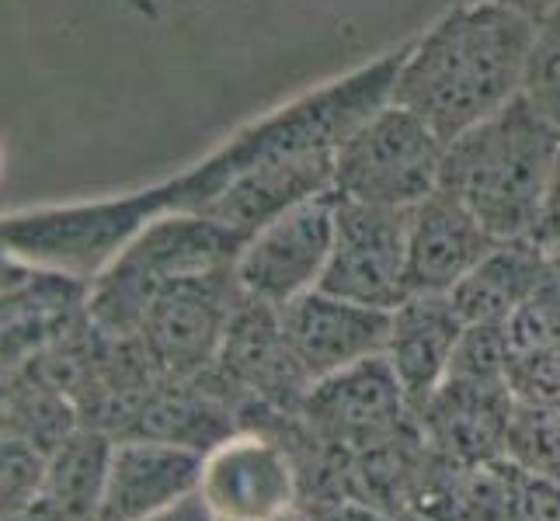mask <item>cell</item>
<instances>
[{
    "instance_id": "cell-24",
    "label": "cell",
    "mask_w": 560,
    "mask_h": 521,
    "mask_svg": "<svg viewBox=\"0 0 560 521\" xmlns=\"http://www.w3.org/2000/svg\"><path fill=\"white\" fill-rule=\"evenodd\" d=\"M498 4H509L515 11H523L526 17H533V22H539V17H547L560 0H498Z\"/></svg>"
},
{
    "instance_id": "cell-10",
    "label": "cell",
    "mask_w": 560,
    "mask_h": 521,
    "mask_svg": "<svg viewBox=\"0 0 560 521\" xmlns=\"http://www.w3.org/2000/svg\"><path fill=\"white\" fill-rule=\"evenodd\" d=\"M199 497L217 521H265L300 508V470L279 438L230 431L202 459Z\"/></svg>"
},
{
    "instance_id": "cell-8",
    "label": "cell",
    "mask_w": 560,
    "mask_h": 521,
    "mask_svg": "<svg viewBox=\"0 0 560 521\" xmlns=\"http://www.w3.org/2000/svg\"><path fill=\"white\" fill-rule=\"evenodd\" d=\"M241 285L234 268L185 279L150 306L140 327V347L164 379H202L223 347Z\"/></svg>"
},
{
    "instance_id": "cell-13",
    "label": "cell",
    "mask_w": 560,
    "mask_h": 521,
    "mask_svg": "<svg viewBox=\"0 0 560 521\" xmlns=\"http://www.w3.org/2000/svg\"><path fill=\"white\" fill-rule=\"evenodd\" d=\"M390 313L314 288L279 310L282 334L311 386L386 352Z\"/></svg>"
},
{
    "instance_id": "cell-11",
    "label": "cell",
    "mask_w": 560,
    "mask_h": 521,
    "mask_svg": "<svg viewBox=\"0 0 560 521\" xmlns=\"http://www.w3.org/2000/svg\"><path fill=\"white\" fill-rule=\"evenodd\" d=\"M411 411L408 393L383 355L317 379L300 403L314 435L349 449L394 446Z\"/></svg>"
},
{
    "instance_id": "cell-20",
    "label": "cell",
    "mask_w": 560,
    "mask_h": 521,
    "mask_svg": "<svg viewBox=\"0 0 560 521\" xmlns=\"http://www.w3.org/2000/svg\"><path fill=\"white\" fill-rule=\"evenodd\" d=\"M523 94L560 129V4L536 22V43Z\"/></svg>"
},
{
    "instance_id": "cell-2",
    "label": "cell",
    "mask_w": 560,
    "mask_h": 521,
    "mask_svg": "<svg viewBox=\"0 0 560 521\" xmlns=\"http://www.w3.org/2000/svg\"><path fill=\"white\" fill-rule=\"evenodd\" d=\"M411 43V38H408ZM408 43L376 56V60L335 76L314 91L296 94L261 119L241 126L237 132L209 150L202 161L171 174L167 188L175 199V212H202L206 202L234 178L237 170L258 161L279 157H335L338 146L370 119L376 108H383L394 94V81L400 73Z\"/></svg>"
},
{
    "instance_id": "cell-14",
    "label": "cell",
    "mask_w": 560,
    "mask_h": 521,
    "mask_svg": "<svg viewBox=\"0 0 560 521\" xmlns=\"http://www.w3.org/2000/svg\"><path fill=\"white\" fill-rule=\"evenodd\" d=\"M206 452L153 435L112 441L98 521H147L199 494Z\"/></svg>"
},
{
    "instance_id": "cell-4",
    "label": "cell",
    "mask_w": 560,
    "mask_h": 521,
    "mask_svg": "<svg viewBox=\"0 0 560 521\" xmlns=\"http://www.w3.org/2000/svg\"><path fill=\"white\" fill-rule=\"evenodd\" d=\"M244 240L202 212H164L91 282L88 320L115 341H137L167 288L234 268Z\"/></svg>"
},
{
    "instance_id": "cell-9",
    "label": "cell",
    "mask_w": 560,
    "mask_h": 521,
    "mask_svg": "<svg viewBox=\"0 0 560 521\" xmlns=\"http://www.w3.org/2000/svg\"><path fill=\"white\" fill-rule=\"evenodd\" d=\"M408 212L338 199L335 250L320 282L324 293H335L362 306H376V310H397L411 296Z\"/></svg>"
},
{
    "instance_id": "cell-6",
    "label": "cell",
    "mask_w": 560,
    "mask_h": 521,
    "mask_svg": "<svg viewBox=\"0 0 560 521\" xmlns=\"http://www.w3.org/2000/svg\"><path fill=\"white\" fill-rule=\"evenodd\" d=\"M446 140L397 102H386L335 153L331 191L345 202L408 212L442 181Z\"/></svg>"
},
{
    "instance_id": "cell-23",
    "label": "cell",
    "mask_w": 560,
    "mask_h": 521,
    "mask_svg": "<svg viewBox=\"0 0 560 521\" xmlns=\"http://www.w3.org/2000/svg\"><path fill=\"white\" fill-rule=\"evenodd\" d=\"M320 521H386V518L380 511H373L370 505H359V500H345V505L338 500V505L327 511Z\"/></svg>"
},
{
    "instance_id": "cell-22",
    "label": "cell",
    "mask_w": 560,
    "mask_h": 521,
    "mask_svg": "<svg viewBox=\"0 0 560 521\" xmlns=\"http://www.w3.org/2000/svg\"><path fill=\"white\" fill-rule=\"evenodd\" d=\"M147 521H217V514H212V511L206 508V500H202L199 494H191V497L178 500L175 508H167V511L153 514V518H147Z\"/></svg>"
},
{
    "instance_id": "cell-21",
    "label": "cell",
    "mask_w": 560,
    "mask_h": 521,
    "mask_svg": "<svg viewBox=\"0 0 560 521\" xmlns=\"http://www.w3.org/2000/svg\"><path fill=\"white\" fill-rule=\"evenodd\" d=\"M49 452L4 435V518L28 508L46 484Z\"/></svg>"
},
{
    "instance_id": "cell-15",
    "label": "cell",
    "mask_w": 560,
    "mask_h": 521,
    "mask_svg": "<svg viewBox=\"0 0 560 521\" xmlns=\"http://www.w3.org/2000/svg\"><path fill=\"white\" fill-rule=\"evenodd\" d=\"M494 244L453 191L435 188L408 212V293L450 296Z\"/></svg>"
},
{
    "instance_id": "cell-1",
    "label": "cell",
    "mask_w": 560,
    "mask_h": 521,
    "mask_svg": "<svg viewBox=\"0 0 560 521\" xmlns=\"http://www.w3.org/2000/svg\"><path fill=\"white\" fill-rule=\"evenodd\" d=\"M536 22L498 0H459L408 43L390 102L442 140L491 119L526 87Z\"/></svg>"
},
{
    "instance_id": "cell-18",
    "label": "cell",
    "mask_w": 560,
    "mask_h": 521,
    "mask_svg": "<svg viewBox=\"0 0 560 521\" xmlns=\"http://www.w3.org/2000/svg\"><path fill=\"white\" fill-rule=\"evenodd\" d=\"M467 320L450 296H408L390 313V338L383 358L397 372L408 403L421 414L450 379L453 355Z\"/></svg>"
},
{
    "instance_id": "cell-26",
    "label": "cell",
    "mask_w": 560,
    "mask_h": 521,
    "mask_svg": "<svg viewBox=\"0 0 560 521\" xmlns=\"http://www.w3.org/2000/svg\"><path fill=\"white\" fill-rule=\"evenodd\" d=\"M265 521H320V518L306 514L303 508H293V511H285V514H276V518H265Z\"/></svg>"
},
{
    "instance_id": "cell-17",
    "label": "cell",
    "mask_w": 560,
    "mask_h": 521,
    "mask_svg": "<svg viewBox=\"0 0 560 521\" xmlns=\"http://www.w3.org/2000/svg\"><path fill=\"white\" fill-rule=\"evenodd\" d=\"M335 185V157H279L237 170L202 209V216L234 229L241 240L279 220L306 199H317Z\"/></svg>"
},
{
    "instance_id": "cell-16",
    "label": "cell",
    "mask_w": 560,
    "mask_h": 521,
    "mask_svg": "<svg viewBox=\"0 0 560 521\" xmlns=\"http://www.w3.org/2000/svg\"><path fill=\"white\" fill-rule=\"evenodd\" d=\"M91 285L4 254V369H18L88 317Z\"/></svg>"
},
{
    "instance_id": "cell-7",
    "label": "cell",
    "mask_w": 560,
    "mask_h": 521,
    "mask_svg": "<svg viewBox=\"0 0 560 521\" xmlns=\"http://www.w3.org/2000/svg\"><path fill=\"white\" fill-rule=\"evenodd\" d=\"M335 229V191H324V196L306 199L296 209L282 212L279 220H272L255 237L244 240L234 264L241 293L282 310L293 299L320 288L327 264H331Z\"/></svg>"
},
{
    "instance_id": "cell-3",
    "label": "cell",
    "mask_w": 560,
    "mask_h": 521,
    "mask_svg": "<svg viewBox=\"0 0 560 521\" xmlns=\"http://www.w3.org/2000/svg\"><path fill=\"white\" fill-rule=\"evenodd\" d=\"M560 174V129L518 94L446 146L439 188L467 205L494 240L539 237Z\"/></svg>"
},
{
    "instance_id": "cell-12",
    "label": "cell",
    "mask_w": 560,
    "mask_h": 521,
    "mask_svg": "<svg viewBox=\"0 0 560 521\" xmlns=\"http://www.w3.org/2000/svg\"><path fill=\"white\" fill-rule=\"evenodd\" d=\"M206 376L220 379L230 393L250 396L255 403L279 411H300L306 390H311V379L303 376L300 362L285 344L279 310L244 293L230 317L217 365Z\"/></svg>"
},
{
    "instance_id": "cell-19",
    "label": "cell",
    "mask_w": 560,
    "mask_h": 521,
    "mask_svg": "<svg viewBox=\"0 0 560 521\" xmlns=\"http://www.w3.org/2000/svg\"><path fill=\"white\" fill-rule=\"evenodd\" d=\"M557 272L560 264H553V250L539 237L498 240L450 299L467 323L505 327Z\"/></svg>"
},
{
    "instance_id": "cell-5",
    "label": "cell",
    "mask_w": 560,
    "mask_h": 521,
    "mask_svg": "<svg viewBox=\"0 0 560 521\" xmlns=\"http://www.w3.org/2000/svg\"><path fill=\"white\" fill-rule=\"evenodd\" d=\"M164 212H175L167 178L122 196L11 209L4 212L0 237H4V254L91 285L132 244V237Z\"/></svg>"
},
{
    "instance_id": "cell-25",
    "label": "cell",
    "mask_w": 560,
    "mask_h": 521,
    "mask_svg": "<svg viewBox=\"0 0 560 521\" xmlns=\"http://www.w3.org/2000/svg\"><path fill=\"white\" fill-rule=\"evenodd\" d=\"M119 4H126L129 11H137V14H143V17H161V11H164L167 0H119Z\"/></svg>"
}]
</instances>
